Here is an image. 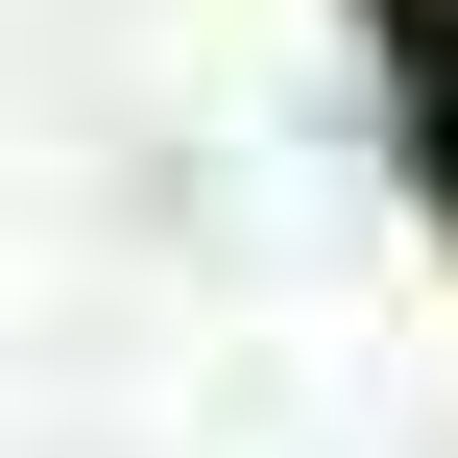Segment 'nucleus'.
I'll return each instance as SVG.
<instances>
[{
  "label": "nucleus",
  "mask_w": 458,
  "mask_h": 458,
  "mask_svg": "<svg viewBox=\"0 0 458 458\" xmlns=\"http://www.w3.org/2000/svg\"><path fill=\"white\" fill-rule=\"evenodd\" d=\"M435 24H458V0H435Z\"/></svg>",
  "instance_id": "f257e3e1"
}]
</instances>
